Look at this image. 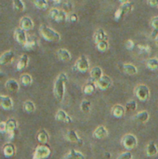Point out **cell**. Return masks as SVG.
Wrapping results in <instances>:
<instances>
[{
	"instance_id": "ac0fdd59",
	"label": "cell",
	"mask_w": 158,
	"mask_h": 159,
	"mask_svg": "<svg viewBox=\"0 0 158 159\" xmlns=\"http://www.w3.org/2000/svg\"><path fill=\"white\" fill-rule=\"evenodd\" d=\"M6 89L9 91V92H18L20 89V84L17 80L15 79H8L6 81L5 84Z\"/></svg>"
},
{
	"instance_id": "d4e9b609",
	"label": "cell",
	"mask_w": 158,
	"mask_h": 159,
	"mask_svg": "<svg viewBox=\"0 0 158 159\" xmlns=\"http://www.w3.org/2000/svg\"><path fill=\"white\" fill-rule=\"evenodd\" d=\"M108 39H109L108 34H106V32L103 29L100 28L94 34V41H95V43H98V42H101V41H103V40H108Z\"/></svg>"
},
{
	"instance_id": "d6a6232c",
	"label": "cell",
	"mask_w": 158,
	"mask_h": 159,
	"mask_svg": "<svg viewBox=\"0 0 158 159\" xmlns=\"http://www.w3.org/2000/svg\"><path fill=\"white\" fill-rule=\"evenodd\" d=\"M96 48L100 52H105L109 48V42L108 40H103L101 42L96 43Z\"/></svg>"
},
{
	"instance_id": "e0dca14e",
	"label": "cell",
	"mask_w": 158,
	"mask_h": 159,
	"mask_svg": "<svg viewBox=\"0 0 158 159\" xmlns=\"http://www.w3.org/2000/svg\"><path fill=\"white\" fill-rule=\"evenodd\" d=\"M28 63H29V56L27 54H22L20 57V59L18 60V62H17V65H16L17 71L24 70L28 66Z\"/></svg>"
},
{
	"instance_id": "30bf717a",
	"label": "cell",
	"mask_w": 158,
	"mask_h": 159,
	"mask_svg": "<svg viewBox=\"0 0 158 159\" xmlns=\"http://www.w3.org/2000/svg\"><path fill=\"white\" fill-rule=\"evenodd\" d=\"M15 58V53L13 50L9 49V50H7L5 52L2 53V55L0 56V64L1 65H6V64H8L10 62L13 61Z\"/></svg>"
},
{
	"instance_id": "b9f144b4",
	"label": "cell",
	"mask_w": 158,
	"mask_h": 159,
	"mask_svg": "<svg viewBox=\"0 0 158 159\" xmlns=\"http://www.w3.org/2000/svg\"><path fill=\"white\" fill-rule=\"evenodd\" d=\"M137 48H138L139 51L142 52V53H150L151 52V48L149 46H147V45H141V44H139L137 46Z\"/></svg>"
},
{
	"instance_id": "3957f363",
	"label": "cell",
	"mask_w": 158,
	"mask_h": 159,
	"mask_svg": "<svg viewBox=\"0 0 158 159\" xmlns=\"http://www.w3.org/2000/svg\"><path fill=\"white\" fill-rule=\"evenodd\" d=\"M51 155V149L47 144L38 145L34 152L33 159H47Z\"/></svg>"
},
{
	"instance_id": "c3c4849f",
	"label": "cell",
	"mask_w": 158,
	"mask_h": 159,
	"mask_svg": "<svg viewBox=\"0 0 158 159\" xmlns=\"http://www.w3.org/2000/svg\"><path fill=\"white\" fill-rule=\"evenodd\" d=\"M147 4L151 7H158V0H147Z\"/></svg>"
},
{
	"instance_id": "74e56055",
	"label": "cell",
	"mask_w": 158,
	"mask_h": 159,
	"mask_svg": "<svg viewBox=\"0 0 158 159\" xmlns=\"http://www.w3.org/2000/svg\"><path fill=\"white\" fill-rule=\"evenodd\" d=\"M73 3L71 0H65L63 3H62V9L66 12V13H72L71 11L73 10Z\"/></svg>"
},
{
	"instance_id": "7c38bea8",
	"label": "cell",
	"mask_w": 158,
	"mask_h": 159,
	"mask_svg": "<svg viewBox=\"0 0 158 159\" xmlns=\"http://www.w3.org/2000/svg\"><path fill=\"white\" fill-rule=\"evenodd\" d=\"M34 26V23L33 21V20L27 16H24L22 18H20V27L21 29H23L24 31H29L32 30Z\"/></svg>"
},
{
	"instance_id": "db71d44e",
	"label": "cell",
	"mask_w": 158,
	"mask_h": 159,
	"mask_svg": "<svg viewBox=\"0 0 158 159\" xmlns=\"http://www.w3.org/2000/svg\"><path fill=\"white\" fill-rule=\"evenodd\" d=\"M32 1H33V2H34V0H32Z\"/></svg>"
},
{
	"instance_id": "9a60e30c",
	"label": "cell",
	"mask_w": 158,
	"mask_h": 159,
	"mask_svg": "<svg viewBox=\"0 0 158 159\" xmlns=\"http://www.w3.org/2000/svg\"><path fill=\"white\" fill-rule=\"evenodd\" d=\"M0 105L4 110H11L13 108V102L10 97L6 95H0Z\"/></svg>"
},
{
	"instance_id": "d6986e66",
	"label": "cell",
	"mask_w": 158,
	"mask_h": 159,
	"mask_svg": "<svg viewBox=\"0 0 158 159\" xmlns=\"http://www.w3.org/2000/svg\"><path fill=\"white\" fill-rule=\"evenodd\" d=\"M103 75V72L102 69L100 66H94L93 68H91L90 70V77L91 79L96 83L98 80H100Z\"/></svg>"
},
{
	"instance_id": "60d3db41",
	"label": "cell",
	"mask_w": 158,
	"mask_h": 159,
	"mask_svg": "<svg viewBox=\"0 0 158 159\" xmlns=\"http://www.w3.org/2000/svg\"><path fill=\"white\" fill-rule=\"evenodd\" d=\"M60 13V9L57 8V7H53V8H50L49 11H48V16L51 20H54L56 21L57 18H58V15Z\"/></svg>"
},
{
	"instance_id": "9c48e42d",
	"label": "cell",
	"mask_w": 158,
	"mask_h": 159,
	"mask_svg": "<svg viewBox=\"0 0 158 159\" xmlns=\"http://www.w3.org/2000/svg\"><path fill=\"white\" fill-rule=\"evenodd\" d=\"M112 84H113L112 79L110 78V76H108V75H103L102 77L100 80H98V81L96 82L97 88L100 89H102V90H106V89H108L112 86Z\"/></svg>"
},
{
	"instance_id": "7bdbcfd3",
	"label": "cell",
	"mask_w": 158,
	"mask_h": 159,
	"mask_svg": "<svg viewBox=\"0 0 158 159\" xmlns=\"http://www.w3.org/2000/svg\"><path fill=\"white\" fill-rule=\"evenodd\" d=\"M78 15L76 14V13H74V12H72V13H69L68 14V18H67V20L68 21H70V22H76V21H78Z\"/></svg>"
},
{
	"instance_id": "cb8c5ba5",
	"label": "cell",
	"mask_w": 158,
	"mask_h": 159,
	"mask_svg": "<svg viewBox=\"0 0 158 159\" xmlns=\"http://www.w3.org/2000/svg\"><path fill=\"white\" fill-rule=\"evenodd\" d=\"M150 118V115L147 111H141L134 116V120L138 123H146Z\"/></svg>"
},
{
	"instance_id": "d590c367",
	"label": "cell",
	"mask_w": 158,
	"mask_h": 159,
	"mask_svg": "<svg viewBox=\"0 0 158 159\" xmlns=\"http://www.w3.org/2000/svg\"><path fill=\"white\" fill-rule=\"evenodd\" d=\"M20 83L23 86H30L33 83V78L28 74H23L20 75Z\"/></svg>"
},
{
	"instance_id": "6da1fadb",
	"label": "cell",
	"mask_w": 158,
	"mask_h": 159,
	"mask_svg": "<svg viewBox=\"0 0 158 159\" xmlns=\"http://www.w3.org/2000/svg\"><path fill=\"white\" fill-rule=\"evenodd\" d=\"M68 82V77L65 73H61L54 83L53 88V94L58 102H61L64 97V90H65V85Z\"/></svg>"
},
{
	"instance_id": "4316f807",
	"label": "cell",
	"mask_w": 158,
	"mask_h": 159,
	"mask_svg": "<svg viewBox=\"0 0 158 159\" xmlns=\"http://www.w3.org/2000/svg\"><path fill=\"white\" fill-rule=\"evenodd\" d=\"M158 154V148L155 142H150L146 147V156L148 157H155Z\"/></svg>"
},
{
	"instance_id": "7a4b0ae2",
	"label": "cell",
	"mask_w": 158,
	"mask_h": 159,
	"mask_svg": "<svg viewBox=\"0 0 158 159\" xmlns=\"http://www.w3.org/2000/svg\"><path fill=\"white\" fill-rule=\"evenodd\" d=\"M39 33L41 36L48 42H59L61 40V34L46 24H41L39 27Z\"/></svg>"
},
{
	"instance_id": "8992f818",
	"label": "cell",
	"mask_w": 158,
	"mask_h": 159,
	"mask_svg": "<svg viewBox=\"0 0 158 159\" xmlns=\"http://www.w3.org/2000/svg\"><path fill=\"white\" fill-rule=\"evenodd\" d=\"M74 70L79 73H87L89 70V61L86 55H82L77 59L74 66Z\"/></svg>"
},
{
	"instance_id": "f546056e",
	"label": "cell",
	"mask_w": 158,
	"mask_h": 159,
	"mask_svg": "<svg viewBox=\"0 0 158 159\" xmlns=\"http://www.w3.org/2000/svg\"><path fill=\"white\" fill-rule=\"evenodd\" d=\"M7 123V133H11V132H14L17 129V121L13 118H9L7 121H6Z\"/></svg>"
},
{
	"instance_id": "5bb4252c",
	"label": "cell",
	"mask_w": 158,
	"mask_h": 159,
	"mask_svg": "<svg viewBox=\"0 0 158 159\" xmlns=\"http://www.w3.org/2000/svg\"><path fill=\"white\" fill-rule=\"evenodd\" d=\"M55 119L59 122H63V123H72V118L70 117V116L64 111V110H58L56 115H55Z\"/></svg>"
},
{
	"instance_id": "816d5d0a",
	"label": "cell",
	"mask_w": 158,
	"mask_h": 159,
	"mask_svg": "<svg viewBox=\"0 0 158 159\" xmlns=\"http://www.w3.org/2000/svg\"><path fill=\"white\" fill-rule=\"evenodd\" d=\"M118 2L122 5V4H125V3H128L129 2V0H118Z\"/></svg>"
},
{
	"instance_id": "f6af8a7d",
	"label": "cell",
	"mask_w": 158,
	"mask_h": 159,
	"mask_svg": "<svg viewBox=\"0 0 158 159\" xmlns=\"http://www.w3.org/2000/svg\"><path fill=\"white\" fill-rule=\"evenodd\" d=\"M150 24H151V27H152L153 29L158 30V16L152 18Z\"/></svg>"
},
{
	"instance_id": "f907efd6",
	"label": "cell",
	"mask_w": 158,
	"mask_h": 159,
	"mask_svg": "<svg viewBox=\"0 0 158 159\" xmlns=\"http://www.w3.org/2000/svg\"><path fill=\"white\" fill-rule=\"evenodd\" d=\"M50 1H51V2H53L54 4H56V5H57V4H60V3H61L62 0H50Z\"/></svg>"
},
{
	"instance_id": "f35d334b",
	"label": "cell",
	"mask_w": 158,
	"mask_h": 159,
	"mask_svg": "<svg viewBox=\"0 0 158 159\" xmlns=\"http://www.w3.org/2000/svg\"><path fill=\"white\" fill-rule=\"evenodd\" d=\"M67 18H68V13H66L63 9H60V13L58 15V18H57L56 21L62 23V22L67 20Z\"/></svg>"
},
{
	"instance_id": "83f0119b",
	"label": "cell",
	"mask_w": 158,
	"mask_h": 159,
	"mask_svg": "<svg viewBox=\"0 0 158 159\" xmlns=\"http://www.w3.org/2000/svg\"><path fill=\"white\" fill-rule=\"evenodd\" d=\"M96 89H97V86H96V83H93V82H88L84 85L83 87V92L87 95H91L93 94L95 91H96Z\"/></svg>"
},
{
	"instance_id": "ee69618b",
	"label": "cell",
	"mask_w": 158,
	"mask_h": 159,
	"mask_svg": "<svg viewBox=\"0 0 158 159\" xmlns=\"http://www.w3.org/2000/svg\"><path fill=\"white\" fill-rule=\"evenodd\" d=\"M125 47H126V48H127V49H129V50H132V49L134 48V47H135V43H134V41H133V40L129 39V40H127V41L125 42Z\"/></svg>"
},
{
	"instance_id": "836d02e7",
	"label": "cell",
	"mask_w": 158,
	"mask_h": 159,
	"mask_svg": "<svg viewBox=\"0 0 158 159\" xmlns=\"http://www.w3.org/2000/svg\"><path fill=\"white\" fill-rule=\"evenodd\" d=\"M34 5L36 8L40 9V10H45L48 7V3H47V0H34Z\"/></svg>"
},
{
	"instance_id": "7402d4cb",
	"label": "cell",
	"mask_w": 158,
	"mask_h": 159,
	"mask_svg": "<svg viewBox=\"0 0 158 159\" xmlns=\"http://www.w3.org/2000/svg\"><path fill=\"white\" fill-rule=\"evenodd\" d=\"M125 113H126V108L123 105H121V104H115L112 108V114L116 118L123 117L125 116Z\"/></svg>"
},
{
	"instance_id": "ba28073f",
	"label": "cell",
	"mask_w": 158,
	"mask_h": 159,
	"mask_svg": "<svg viewBox=\"0 0 158 159\" xmlns=\"http://www.w3.org/2000/svg\"><path fill=\"white\" fill-rule=\"evenodd\" d=\"M14 38L16 39V41L20 45V46H24L27 39H28V35L26 34V31H24L23 29H21L20 27L16 28L14 31Z\"/></svg>"
},
{
	"instance_id": "681fc988",
	"label": "cell",
	"mask_w": 158,
	"mask_h": 159,
	"mask_svg": "<svg viewBox=\"0 0 158 159\" xmlns=\"http://www.w3.org/2000/svg\"><path fill=\"white\" fill-rule=\"evenodd\" d=\"M151 38L154 39V40H156L158 38V30H156V29H153V32L151 33Z\"/></svg>"
},
{
	"instance_id": "bcb514c9",
	"label": "cell",
	"mask_w": 158,
	"mask_h": 159,
	"mask_svg": "<svg viewBox=\"0 0 158 159\" xmlns=\"http://www.w3.org/2000/svg\"><path fill=\"white\" fill-rule=\"evenodd\" d=\"M117 159H132V154L130 152H125L121 154Z\"/></svg>"
},
{
	"instance_id": "7dc6e473",
	"label": "cell",
	"mask_w": 158,
	"mask_h": 159,
	"mask_svg": "<svg viewBox=\"0 0 158 159\" xmlns=\"http://www.w3.org/2000/svg\"><path fill=\"white\" fill-rule=\"evenodd\" d=\"M0 132H1L2 134L7 133V123H6V121L1 122V124H0Z\"/></svg>"
},
{
	"instance_id": "4dcf8cb0",
	"label": "cell",
	"mask_w": 158,
	"mask_h": 159,
	"mask_svg": "<svg viewBox=\"0 0 158 159\" xmlns=\"http://www.w3.org/2000/svg\"><path fill=\"white\" fill-rule=\"evenodd\" d=\"M23 109L28 114H33L35 111V105L32 101H25L23 103Z\"/></svg>"
},
{
	"instance_id": "44dd1931",
	"label": "cell",
	"mask_w": 158,
	"mask_h": 159,
	"mask_svg": "<svg viewBox=\"0 0 158 159\" xmlns=\"http://www.w3.org/2000/svg\"><path fill=\"white\" fill-rule=\"evenodd\" d=\"M16 153V147L13 143H6L3 146V154L6 157H11Z\"/></svg>"
},
{
	"instance_id": "603a6c76",
	"label": "cell",
	"mask_w": 158,
	"mask_h": 159,
	"mask_svg": "<svg viewBox=\"0 0 158 159\" xmlns=\"http://www.w3.org/2000/svg\"><path fill=\"white\" fill-rule=\"evenodd\" d=\"M36 140L40 144H47L49 140L47 131L45 129H40L36 134Z\"/></svg>"
},
{
	"instance_id": "52a82bcc",
	"label": "cell",
	"mask_w": 158,
	"mask_h": 159,
	"mask_svg": "<svg viewBox=\"0 0 158 159\" xmlns=\"http://www.w3.org/2000/svg\"><path fill=\"white\" fill-rule=\"evenodd\" d=\"M121 143L123 145V147L127 150H132L134 149L137 144H138V139L135 135L131 134V133H129V134H126L122 140H121Z\"/></svg>"
},
{
	"instance_id": "e575fe53",
	"label": "cell",
	"mask_w": 158,
	"mask_h": 159,
	"mask_svg": "<svg viewBox=\"0 0 158 159\" xmlns=\"http://www.w3.org/2000/svg\"><path fill=\"white\" fill-rule=\"evenodd\" d=\"M12 6L15 10L20 11V12L25 9V5L22 0H12Z\"/></svg>"
},
{
	"instance_id": "8d00e7d4",
	"label": "cell",
	"mask_w": 158,
	"mask_h": 159,
	"mask_svg": "<svg viewBox=\"0 0 158 159\" xmlns=\"http://www.w3.org/2000/svg\"><path fill=\"white\" fill-rule=\"evenodd\" d=\"M90 108H91V102H90L89 101H88V100L83 101V102H81V104H80V109H81V111H82L83 113H85V114L89 113Z\"/></svg>"
},
{
	"instance_id": "8fae6325",
	"label": "cell",
	"mask_w": 158,
	"mask_h": 159,
	"mask_svg": "<svg viewBox=\"0 0 158 159\" xmlns=\"http://www.w3.org/2000/svg\"><path fill=\"white\" fill-rule=\"evenodd\" d=\"M65 139L68 142L75 143V144H78V145L83 144V141L79 138L77 133L74 130H73V129H70V130L67 131V133L65 134Z\"/></svg>"
},
{
	"instance_id": "1f68e13d",
	"label": "cell",
	"mask_w": 158,
	"mask_h": 159,
	"mask_svg": "<svg viewBox=\"0 0 158 159\" xmlns=\"http://www.w3.org/2000/svg\"><path fill=\"white\" fill-rule=\"evenodd\" d=\"M146 66L148 69L152 71L158 70V59L157 58H151L146 61Z\"/></svg>"
},
{
	"instance_id": "f1b7e54d",
	"label": "cell",
	"mask_w": 158,
	"mask_h": 159,
	"mask_svg": "<svg viewBox=\"0 0 158 159\" xmlns=\"http://www.w3.org/2000/svg\"><path fill=\"white\" fill-rule=\"evenodd\" d=\"M64 159H85V157L80 152H78L74 149H71L70 152L64 157Z\"/></svg>"
},
{
	"instance_id": "277c9868",
	"label": "cell",
	"mask_w": 158,
	"mask_h": 159,
	"mask_svg": "<svg viewBox=\"0 0 158 159\" xmlns=\"http://www.w3.org/2000/svg\"><path fill=\"white\" fill-rule=\"evenodd\" d=\"M134 93L136 95V97L142 102H145L148 101L149 96H150V89L148 88V86L144 85V84H141L138 85L135 89H134Z\"/></svg>"
},
{
	"instance_id": "4fadbf2b",
	"label": "cell",
	"mask_w": 158,
	"mask_h": 159,
	"mask_svg": "<svg viewBox=\"0 0 158 159\" xmlns=\"http://www.w3.org/2000/svg\"><path fill=\"white\" fill-rule=\"evenodd\" d=\"M121 71L129 75H136L138 74V68L131 63H123L120 65Z\"/></svg>"
},
{
	"instance_id": "ffe728a7",
	"label": "cell",
	"mask_w": 158,
	"mask_h": 159,
	"mask_svg": "<svg viewBox=\"0 0 158 159\" xmlns=\"http://www.w3.org/2000/svg\"><path fill=\"white\" fill-rule=\"evenodd\" d=\"M108 136V130L103 126H99L93 132V137L99 140L104 139Z\"/></svg>"
},
{
	"instance_id": "484cf974",
	"label": "cell",
	"mask_w": 158,
	"mask_h": 159,
	"mask_svg": "<svg viewBox=\"0 0 158 159\" xmlns=\"http://www.w3.org/2000/svg\"><path fill=\"white\" fill-rule=\"evenodd\" d=\"M37 46V38L34 35H30L25 43V45L23 46V48L26 50H33L34 48H35Z\"/></svg>"
},
{
	"instance_id": "f5cc1de1",
	"label": "cell",
	"mask_w": 158,
	"mask_h": 159,
	"mask_svg": "<svg viewBox=\"0 0 158 159\" xmlns=\"http://www.w3.org/2000/svg\"><path fill=\"white\" fill-rule=\"evenodd\" d=\"M156 45H157V46H158V38H157V39H156Z\"/></svg>"
},
{
	"instance_id": "5b68a950",
	"label": "cell",
	"mask_w": 158,
	"mask_h": 159,
	"mask_svg": "<svg viewBox=\"0 0 158 159\" xmlns=\"http://www.w3.org/2000/svg\"><path fill=\"white\" fill-rule=\"evenodd\" d=\"M133 7H134V4L132 2H128V3L122 4L120 6V7L117 8L115 13V20H120L125 15L131 12Z\"/></svg>"
},
{
	"instance_id": "ab89813d",
	"label": "cell",
	"mask_w": 158,
	"mask_h": 159,
	"mask_svg": "<svg viewBox=\"0 0 158 159\" xmlns=\"http://www.w3.org/2000/svg\"><path fill=\"white\" fill-rule=\"evenodd\" d=\"M125 108H126L127 112H134L137 109V102H136V101H129V102H127Z\"/></svg>"
},
{
	"instance_id": "2e32d148",
	"label": "cell",
	"mask_w": 158,
	"mask_h": 159,
	"mask_svg": "<svg viewBox=\"0 0 158 159\" xmlns=\"http://www.w3.org/2000/svg\"><path fill=\"white\" fill-rule=\"evenodd\" d=\"M57 57L60 61H63V62H68L71 61L72 59V55L70 53L69 50L65 49V48H60L57 50Z\"/></svg>"
}]
</instances>
